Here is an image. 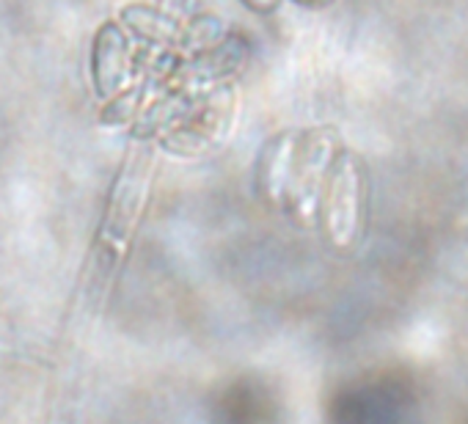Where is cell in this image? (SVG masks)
Here are the masks:
<instances>
[{"label": "cell", "mask_w": 468, "mask_h": 424, "mask_svg": "<svg viewBox=\"0 0 468 424\" xmlns=\"http://www.w3.org/2000/svg\"><path fill=\"white\" fill-rule=\"evenodd\" d=\"M149 176H152V149H135L124 168L122 176L111 193V209H108V221H105V232H102V251H105V262L116 268V260L122 254V249L127 246L138 212L146 201V190H149Z\"/></svg>", "instance_id": "obj_1"}]
</instances>
